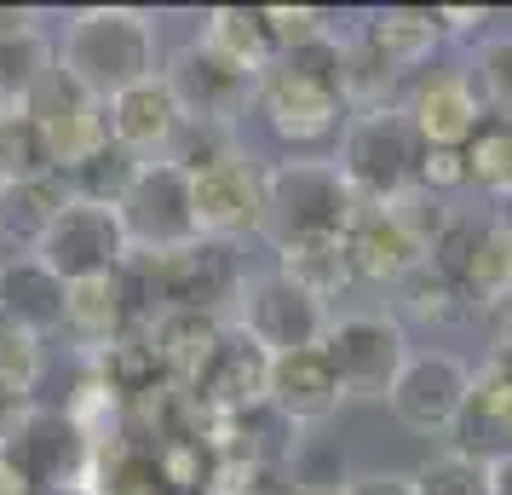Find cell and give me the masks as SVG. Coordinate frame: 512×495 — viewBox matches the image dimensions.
Here are the masks:
<instances>
[{
  "instance_id": "cell-25",
  "label": "cell",
  "mask_w": 512,
  "mask_h": 495,
  "mask_svg": "<svg viewBox=\"0 0 512 495\" xmlns=\"http://www.w3.org/2000/svg\"><path fill=\"white\" fill-rule=\"evenodd\" d=\"M277 277L294 283L300 294H311L317 306L340 300L357 277H351V254L346 236H300V242H282L277 248Z\"/></svg>"
},
{
  "instance_id": "cell-16",
  "label": "cell",
  "mask_w": 512,
  "mask_h": 495,
  "mask_svg": "<svg viewBox=\"0 0 512 495\" xmlns=\"http://www.w3.org/2000/svg\"><path fill=\"white\" fill-rule=\"evenodd\" d=\"M104 116H110V144H121L139 162H162L173 150V139L185 133V110H179V98H173L162 70L150 81H139V87H127V93H116L104 104Z\"/></svg>"
},
{
  "instance_id": "cell-2",
  "label": "cell",
  "mask_w": 512,
  "mask_h": 495,
  "mask_svg": "<svg viewBox=\"0 0 512 495\" xmlns=\"http://www.w3.org/2000/svg\"><path fill=\"white\" fill-rule=\"evenodd\" d=\"M357 196L340 179L334 156H282L265 167V231L271 248L300 242V236H346L357 219Z\"/></svg>"
},
{
  "instance_id": "cell-42",
  "label": "cell",
  "mask_w": 512,
  "mask_h": 495,
  "mask_svg": "<svg viewBox=\"0 0 512 495\" xmlns=\"http://www.w3.org/2000/svg\"><path fill=\"white\" fill-rule=\"evenodd\" d=\"M294 495H317V490H294Z\"/></svg>"
},
{
  "instance_id": "cell-24",
  "label": "cell",
  "mask_w": 512,
  "mask_h": 495,
  "mask_svg": "<svg viewBox=\"0 0 512 495\" xmlns=\"http://www.w3.org/2000/svg\"><path fill=\"white\" fill-rule=\"evenodd\" d=\"M196 41L213 47L225 64H236L242 75H254V81H265L282 58L277 35L265 24V6H213L208 18H202V35Z\"/></svg>"
},
{
  "instance_id": "cell-13",
  "label": "cell",
  "mask_w": 512,
  "mask_h": 495,
  "mask_svg": "<svg viewBox=\"0 0 512 495\" xmlns=\"http://www.w3.org/2000/svg\"><path fill=\"white\" fill-rule=\"evenodd\" d=\"M162 75H167V87H173V98H179V110H185V121H208V127H236V116H248V104L259 98L254 75L225 64L202 41L173 52V64Z\"/></svg>"
},
{
  "instance_id": "cell-15",
  "label": "cell",
  "mask_w": 512,
  "mask_h": 495,
  "mask_svg": "<svg viewBox=\"0 0 512 495\" xmlns=\"http://www.w3.org/2000/svg\"><path fill=\"white\" fill-rule=\"evenodd\" d=\"M403 116L415 127L420 144H438V150H461L472 133H478V121L489 116L478 87H472V75L466 70H432L420 75L409 98H403Z\"/></svg>"
},
{
  "instance_id": "cell-41",
  "label": "cell",
  "mask_w": 512,
  "mask_h": 495,
  "mask_svg": "<svg viewBox=\"0 0 512 495\" xmlns=\"http://www.w3.org/2000/svg\"><path fill=\"white\" fill-rule=\"evenodd\" d=\"M12 415H18V409H6V403H0V438H6V426H12Z\"/></svg>"
},
{
  "instance_id": "cell-28",
  "label": "cell",
  "mask_w": 512,
  "mask_h": 495,
  "mask_svg": "<svg viewBox=\"0 0 512 495\" xmlns=\"http://www.w3.org/2000/svg\"><path fill=\"white\" fill-rule=\"evenodd\" d=\"M98 363V380L116 392V398L127 403H139L150 398V392H162L167 375H162V357H156V346H150V329H133V334H121L116 346H104V352H93Z\"/></svg>"
},
{
  "instance_id": "cell-21",
  "label": "cell",
  "mask_w": 512,
  "mask_h": 495,
  "mask_svg": "<svg viewBox=\"0 0 512 495\" xmlns=\"http://www.w3.org/2000/svg\"><path fill=\"white\" fill-rule=\"evenodd\" d=\"M340 403H346V392H340V380H334V369H328L323 346L271 357V392H265V409L282 415L294 432H300V426H323Z\"/></svg>"
},
{
  "instance_id": "cell-38",
  "label": "cell",
  "mask_w": 512,
  "mask_h": 495,
  "mask_svg": "<svg viewBox=\"0 0 512 495\" xmlns=\"http://www.w3.org/2000/svg\"><path fill=\"white\" fill-rule=\"evenodd\" d=\"M340 495H415V478L409 472H351Z\"/></svg>"
},
{
  "instance_id": "cell-43",
  "label": "cell",
  "mask_w": 512,
  "mask_h": 495,
  "mask_svg": "<svg viewBox=\"0 0 512 495\" xmlns=\"http://www.w3.org/2000/svg\"><path fill=\"white\" fill-rule=\"evenodd\" d=\"M507 231H512V213H507Z\"/></svg>"
},
{
  "instance_id": "cell-34",
  "label": "cell",
  "mask_w": 512,
  "mask_h": 495,
  "mask_svg": "<svg viewBox=\"0 0 512 495\" xmlns=\"http://www.w3.org/2000/svg\"><path fill=\"white\" fill-rule=\"evenodd\" d=\"M409 478H415V495H489V467L472 461V455H455V449L432 455Z\"/></svg>"
},
{
  "instance_id": "cell-11",
  "label": "cell",
  "mask_w": 512,
  "mask_h": 495,
  "mask_svg": "<svg viewBox=\"0 0 512 495\" xmlns=\"http://www.w3.org/2000/svg\"><path fill=\"white\" fill-rule=\"evenodd\" d=\"M265 392H271V352L259 340H248L236 323L219 329L213 357L202 363V375L185 386L190 409L208 415V421H242V415H254V409H265Z\"/></svg>"
},
{
  "instance_id": "cell-26",
  "label": "cell",
  "mask_w": 512,
  "mask_h": 495,
  "mask_svg": "<svg viewBox=\"0 0 512 495\" xmlns=\"http://www.w3.org/2000/svg\"><path fill=\"white\" fill-rule=\"evenodd\" d=\"M144 329H150V346H156V357H162L167 386L185 392L190 380L202 375V363L213 357L225 323H219V317H196V311H156Z\"/></svg>"
},
{
  "instance_id": "cell-1",
  "label": "cell",
  "mask_w": 512,
  "mask_h": 495,
  "mask_svg": "<svg viewBox=\"0 0 512 495\" xmlns=\"http://www.w3.org/2000/svg\"><path fill=\"white\" fill-rule=\"evenodd\" d=\"M156 52H162V41H156L150 12H139V6H87L64 24L58 75L81 98L110 104L116 93L156 75Z\"/></svg>"
},
{
  "instance_id": "cell-4",
  "label": "cell",
  "mask_w": 512,
  "mask_h": 495,
  "mask_svg": "<svg viewBox=\"0 0 512 495\" xmlns=\"http://www.w3.org/2000/svg\"><path fill=\"white\" fill-rule=\"evenodd\" d=\"M415 162H420V139L403 104H386V110H363V116L346 121L340 133V150H334V167L351 185L357 202H392L415 185Z\"/></svg>"
},
{
  "instance_id": "cell-45",
  "label": "cell",
  "mask_w": 512,
  "mask_h": 495,
  "mask_svg": "<svg viewBox=\"0 0 512 495\" xmlns=\"http://www.w3.org/2000/svg\"><path fill=\"white\" fill-rule=\"evenodd\" d=\"M0 116H6V110H0Z\"/></svg>"
},
{
  "instance_id": "cell-6",
  "label": "cell",
  "mask_w": 512,
  "mask_h": 495,
  "mask_svg": "<svg viewBox=\"0 0 512 495\" xmlns=\"http://www.w3.org/2000/svg\"><path fill=\"white\" fill-rule=\"evenodd\" d=\"M0 455L35 484V495H58V490L87 495L93 461H98V449L70 426V415L64 409H41V403L12 415L6 438H0Z\"/></svg>"
},
{
  "instance_id": "cell-33",
  "label": "cell",
  "mask_w": 512,
  "mask_h": 495,
  "mask_svg": "<svg viewBox=\"0 0 512 495\" xmlns=\"http://www.w3.org/2000/svg\"><path fill=\"white\" fill-rule=\"evenodd\" d=\"M52 173L47 127L29 110H6L0 116V179H41Z\"/></svg>"
},
{
  "instance_id": "cell-36",
  "label": "cell",
  "mask_w": 512,
  "mask_h": 495,
  "mask_svg": "<svg viewBox=\"0 0 512 495\" xmlns=\"http://www.w3.org/2000/svg\"><path fill=\"white\" fill-rule=\"evenodd\" d=\"M265 24L277 35V52H294V47H311L328 35V18L311 12V6H265Z\"/></svg>"
},
{
  "instance_id": "cell-20",
  "label": "cell",
  "mask_w": 512,
  "mask_h": 495,
  "mask_svg": "<svg viewBox=\"0 0 512 495\" xmlns=\"http://www.w3.org/2000/svg\"><path fill=\"white\" fill-rule=\"evenodd\" d=\"M346 254H351V277L374 283V288H397L409 271L426 265V248L386 208H374V202H363L357 219L346 225Z\"/></svg>"
},
{
  "instance_id": "cell-9",
  "label": "cell",
  "mask_w": 512,
  "mask_h": 495,
  "mask_svg": "<svg viewBox=\"0 0 512 495\" xmlns=\"http://www.w3.org/2000/svg\"><path fill=\"white\" fill-rule=\"evenodd\" d=\"M35 260L70 288V283H87V277L127 271V265H133V242H127V231H121V213L116 208L70 202V208L58 213V225L41 236Z\"/></svg>"
},
{
  "instance_id": "cell-37",
  "label": "cell",
  "mask_w": 512,
  "mask_h": 495,
  "mask_svg": "<svg viewBox=\"0 0 512 495\" xmlns=\"http://www.w3.org/2000/svg\"><path fill=\"white\" fill-rule=\"evenodd\" d=\"M466 185V156L461 150H438V144H420V162H415V190L426 196H449V190Z\"/></svg>"
},
{
  "instance_id": "cell-22",
  "label": "cell",
  "mask_w": 512,
  "mask_h": 495,
  "mask_svg": "<svg viewBox=\"0 0 512 495\" xmlns=\"http://www.w3.org/2000/svg\"><path fill=\"white\" fill-rule=\"evenodd\" d=\"M64 306H70V288L58 283L35 254L0 260V323L35 334V340H52L64 329Z\"/></svg>"
},
{
  "instance_id": "cell-19",
  "label": "cell",
  "mask_w": 512,
  "mask_h": 495,
  "mask_svg": "<svg viewBox=\"0 0 512 495\" xmlns=\"http://www.w3.org/2000/svg\"><path fill=\"white\" fill-rule=\"evenodd\" d=\"M357 47L369 52L392 81H403V75H415L420 64H432V52L443 47V24H438L432 6H380V12L363 18Z\"/></svg>"
},
{
  "instance_id": "cell-40",
  "label": "cell",
  "mask_w": 512,
  "mask_h": 495,
  "mask_svg": "<svg viewBox=\"0 0 512 495\" xmlns=\"http://www.w3.org/2000/svg\"><path fill=\"white\" fill-rule=\"evenodd\" d=\"M489 495H512V455L489 461Z\"/></svg>"
},
{
  "instance_id": "cell-12",
  "label": "cell",
  "mask_w": 512,
  "mask_h": 495,
  "mask_svg": "<svg viewBox=\"0 0 512 495\" xmlns=\"http://www.w3.org/2000/svg\"><path fill=\"white\" fill-rule=\"evenodd\" d=\"M190 208H196V236L213 242H242V236L265 231V167H254L248 156L190 173Z\"/></svg>"
},
{
  "instance_id": "cell-23",
  "label": "cell",
  "mask_w": 512,
  "mask_h": 495,
  "mask_svg": "<svg viewBox=\"0 0 512 495\" xmlns=\"http://www.w3.org/2000/svg\"><path fill=\"white\" fill-rule=\"evenodd\" d=\"M70 179L64 173H41V179H0V242L35 254L41 236L58 225V213L70 208Z\"/></svg>"
},
{
  "instance_id": "cell-27",
  "label": "cell",
  "mask_w": 512,
  "mask_h": 495,
  "mask_svg": "<svg viewBox=\"0 0 512 495\" xmlns=\"http://www.w3.org/2000/svg\"><path fill=\"white\" fill-rule=\"evenodd\" d=\"M58 70V47L35 24L0 29V110H29V98L41 93Z\"/></svg>"
},
{
  "instance_id": "cell-10",
  "label": "cell",
  "mask_w": 512,
  "mask_h": 495,
  "mask_svg": "<svg viewBox=\"0 0 512 495\" xmlns=\"http://www.w3.org/2000/svg\"><path fill=\"white\" fill-rule=\"evenodd\" d=\"M121 231L133 242V260L139 254H167V248H185L196 242V208H190V173L179 162H144L127 202H121Z\"/></svg>"
},
{
  "instance_id": "cell-31",
  "label": "cell",
  "mask_w": 512,
  "mask_h": 495,
  "mask_svg": "<svg viewBox=\"0 0 512 495\" xmlns=\"http://www.w3.org/2000/svg\"><path fill=\"white\" fill-rule=\"evenodd\" d=\"M41 346H47V340L0 323V403H6V409H29L35 386H41V369H47V352H41Z\"/></svg>"
},
{
  "instance_id": "cell-39",
  "label": "cell",
  "mask_w": 512,
  "mask_h": 495,
  "mask_svg": "<svg viewBox=\"0 0 512 495\" xmlns=\"http://www.w3.org/2000/svg\"><path fill=\"white\" fill-rule=\"evenodd\" d=\"M0 495H35V484H29V478L12 467L6 455H0Z\"/></svg>"
},
{
  "instance_id": "cell-29",
  "label": "cell",
  "mask_w": 512,
  "mask_h": 495,
  "mask_svg": "<svg viewBox=\"0 0 512 495\" xmlns=\"http://www.w3.org/2000/svg\"><path fill=\"white\" fill-rule=\"evenodd\" d=\"M461 156H466V185L489 190L495 202H512V121L484 116L478 133L461 144Z\"/></svg>"
},
{
  "instance_id": "cell-8",
  "label": "cell",
  "mask_w": 512,
  "mask_h": 495,
  "mask_svg": "<svg viewBox=\"0 0 512 495\" xmlns=\"http://www.w3.org/2000/svg\"><path fill=\"white\" fill-rule=\"evenodd\" d=\"M328 323H334L328 306H317L294 283H282L277 271H248L242 288H236V329L248 334V340H259L271 357L323 346Z\"/></svg>"
},
{
  "instance_id": "cell-17",
  "label": "cell",
  "mask_w": 512,
  "mask_h": 495,
  "mask_svg": "<svg viewBox=\"0 0 512 495\" xmlns=\"http://www.w3.org/2000/svg\"><path fill=\"white\" fill-rule=\"evenodd\" d=\"M144 323V288L127 271H110V277H87V283H70V306H64V329L87 346V352H104L116 346L121 334H133Z\"/></svg>"
},
{
  "instance_id": "cell-32",
  "label": "cell",
  "mask_w": 512,
  "mask_h": 495,
  "mask_svg": "<svg viewBox=\"0 0 512 495\" xmlns=\"http://www.w3.org/2000/svg\"><path fill=\"white\" fill-rule=\"evenodd\" d=\"M139 156H127L121 144H104L87 167H75L70 173V196L75 202H98V208H121L127 202V190L139 179Z\"/></svg>"
},
{
  "instance_id": "cell-30",
  "label": "cell",
  "mask_w": 512,
  "mask_h": 495,
  "mask_svg": "<svg viewBox=\"0 0 512 495\" xmlns=\"http://www.w3.org/2000/svg\"><path fill=\"white\" fill-rule=\"evenodd\" d=\"M397 300H403V311H409L415 323H466V317L478 311L432 260L420 265V271H409V277L397 283Z\"/></svg>"
},
{
  "instance_id": "cell-18",
  "label": "cell",
  "mask_w": 512,
  "mask_h": 495,
  "mask_svg": "<svg viewBox=\"0 0 512 495\" xmlns=\"http://www.w3.org/2000/svg\"><path fill=\"white\" fill-rule=\"evenodd\" d=\"M449 438H455V455H472L484 467L512 455V369H501L495 357L484 369H472V386H466V403Z\"/></svg>"
},
{
  "instance_id": "cell-7",
  "label": "cell",
  "mask_w": 512,
  "mask_h": 495,
  "mask_svg": "<svg viewBox=\"0 0 512 495\" xmlns=\"http://www.w3.org/2000/svg\"><path fill=\"white\" fill-rule=\"evenodd\" d=\"M254 110L265 116L271 139L288 144V156H311V150H323V144H340L346 116H351L346 93H340L334 81L300 75V70H288V64H277V70L259 81Z\"/></svg>"
},
{
  "instance_id": "cell-35",
  "label": "cell",
  "mask_w": 512,
  "mask_h": 495,
  "mask_svg": "<svg viewBox=\"0 0 512 495\" xmlns=\"http://www.w3.org/2000/svg\"><path fill=\"white\" fill-rule=\"evenodd\" d=\"M478 98L484 110H495L501 121H512V35H489L478 41Z\"/></svg>"
},
{
  "instance_id": "cell-44",
  "label": "cell",
  "mask_w": 512,
  "mask_h": 495,
  "mask_svg": "<svg viewBox=\"0 0 512 495\" xmlns=\"http://www.w3.org/2000/svg\"><path fill=\"white\" fill-rule=\"evenodd\" d=\"M58 495H70V490H58Z\"/></svg>"
},
{
  "instance_id": "cell-14",
  "label": "cell",
  "mask_w": 512,
  "mask_h": 495,
  "mask_svg": "<svg viewBox=\"0 0 512 495\" xmlns=\"http://www.w3.org/2000/svg\"><path fill=\"white\" fill-rule=\"evenodd\" d=\"M466 386H472V369L455 352H409V363H403V375H397L386 403H392V415L409 432L443 438L455 426V415H461Z\"/></svg>"
},
{
  "instance_id": "cell-5",
  "label": "cell",
  "mask_w": 512,
  "mask_h": 495,
  "mask_svg": "<svg viewBox=\"0 0 512 495\" xmlns=\"http://www.w3.org/2000/svg\"><path fill=\"white\" fill-rule=\"evenodd\" d=\"M409 334L397 323L392 311H346V317H334L323 334V357L334 380H340V392L357 403H380L392 398L397 375H403V363H409Z\"/></svg>"
},
{
  "instance_id": "cell-3",
  "label": "cell",
  "mask_w": 512,
  "mask_h": 495,
  "mask_svg": "<svg viewBox=\"0 0 512 495\" xmlns=\"http://www.w3.org/2000/svg\"><path fill=\"white\" fill-rule=\"evenodd\" d=\"M133 277L144 288V306L156 311H196V317H219L225 306H236V288H242V260H236L231 242H213L196 236L185 248H167V254H139ZM150 311V317H156Z\"/></svg>"
}]
</instances>
